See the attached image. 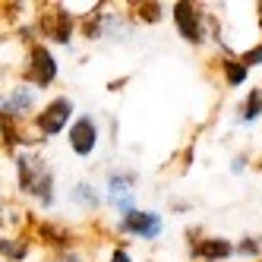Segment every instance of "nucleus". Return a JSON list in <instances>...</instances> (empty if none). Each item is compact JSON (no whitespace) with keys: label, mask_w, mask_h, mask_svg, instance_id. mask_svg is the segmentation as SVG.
<instances>
[{"label":"nucleus","mask_w":262,"mask_h":262,"mask_svg":"<svg viewBox=\"0 0 262 262\" xmlns=\"http://www.w3.org/2000/svg\"><path fill=\"white\" fill-rule=\"evenodd\" d=\"M38 89L29 85L26 79L23 82H13L4 95H0V117H10L16 123L23 120H32L35 114H38Z\"/></svg>","instance_id":"39448f33"},{"label":"nucleus","mask_w":262,"mask_h":262,"mask_svg":"<svg viewBox=\"0 0 262 262\" xmlns=\"http://www.w3.org/2000/svg\"><path fill=\"white\" fill-rule=\"evenodd\" d=\"M190 240V259L196 262H221V259H234V240L218 237V234H202L199 228L186 231Z\"/></svg>","instance_id":"423d86ee"},{"label":"nucleus","mask_w":262,"mask_h":262,"mask_svg":"<svg viewBox=\"0 0 262 262\" xmlns=\"http://www.w3.org/2000/svg\"><path fill=\"white\" fill-rule=\"evenodd\" d=\"M228 167H231V174H243V171L250 167V158L243 155V152H237V155L231 158V164H228Z\"/></svg>","instance_id":"f3484780"},{"label":"nucleus","mask_w":262,"mask_h":262,"mask_svg":"<svg viewBox=\"0 0 262 262\" xmlns=\"http://www.w3.org/2000/svg\"><path fill=\"white\" fill-rule=\"evenodd\" d=\"M136 183L139 174L133 167H111L107 177H104V190H107V202L120 218L133 215L139 205H136Z\"/></svg>","instance_id":"f257e3e1"},{"label":"nucleus","mask_w":262,"mask_h":262,"mask_svg":"<svg viewBox=\"0 0 262 262\" xmlns=\"http://www.w3.org/2000/svg\"><path fill=\"white\" fill-rule=\"evenodd\" d=\"M164 231V218L161 212H148V209H136L133 215L117 218V234L123 237H136V240H158Z\"/></svg>","instance_id":"0eeeda50"},{"label":"nucleus","mask_w":262,"mask_h":262,"mask_svg":"<svg viewBox=\"0 0 262 262\" xmlns=\"http://www.w3.org/2000/svg\"><path fill=\"white\" fill-rule=\"evenodd\" d=\"M240 63L247 67V70H253V67H262V41H256V45H250V48H243V54H240Z\"/></svg>","instance_id":"dca6fc26"},{"label":"nucleus","mask_w":262,"mask_h":262,"mask_svg":"<svg viewBox=\"0 0 262 262\" xmlns=\"http://www.w3.org/2000/svg\"><path fill=\"white\" fill-rule=\"evenodd\" d=\"M123 82H126V79H114V82H107V89H114V92H120V89H123Z\"/></svg>","instance_id":"aec40b11"},{"label":"nucleus","mask_w":262,"mask_h":262,"mask_svg":"<svg viewBox=\"0 0 262 262\" xmlns=\"http://www.w3.org/2000/svg\"><path fill=\"white\" fill-rule=\"evenodd\" d=\"M60 262H82V256L73 253V250H63V253H60Z\"/></svg>","instance_id":"6ab92c4d"},{"label":"nucleus","mask_w":262,"mask_h":262,"mask_svg":"<svg viewBox=\"0 0 262 262\" xmlns=\"http://www.w3.org/2000/svg\"><path fill=\"white\" fill-rule=\"evenodd\" d=\"M205 10L202 4H190V0H180V4H171V16H174V26H177V35L193 45V48H202L209 41V26H205Z\"/></svg>","instance_id":"7ed1b4c3"},{"label":"nucleus","mask_w":262,"mask_h":262,"mask_svg":"<svg viewBox=\"0 0 262 262\" xmlns=\"http://www.w3.org/2000/svg\"><path fill=\"white\" fill-rule=\"evenodd\" d=\"M218 67H221V79H224V85H228V89H240V85L250 82V70L240 63L237 54H221Z\"/></svg>","instance_id":"1a4fd4ad"},{"label":"nucleus","mask_w":262,"mask_h":262,"mask_svg":"<svg viewBox=\"0 0 262 262\" xmlns=\"http://www.w3.org/2000/svg\"><path fill=\"white\" fill-rule=\"evenodd\" d=\"M35 231H38V237H41V240L54 243V247H60V253L73 243V237H70L63 228H57V224H35Z\"/></svg>","instance_id":"4468645a"},{"label":"nucleus","mask_w":262,"mask_h":262,"mask_svg":"<svg viewBox=\"0 0 262 262\" xmlns=\"http://www.w3.org/2000/svg\"><path fill=\"white\" fill-rule=\"evenodd\" d=\"M259 167H262V161H259Z\"/></svg>","instance_id":"412c9836"},{"label":"nucleus","mask_w":262,"mask_h":262,"mask_svg":"<svg viewBox=\"0 0 262 262\" xmlns=\"http://www.w3.org/2000/svg\"><path fill=\"white\" fill-rule=\"evenodd\" d=\"M70 202H73V205H79V209L95 212V209H101V193L95 190V183L76 180V183L70 186Z\"/></svg>","instance_id":"9d476101"},{"label":"nucleus","mask_w":262,"mask_h":262,"mask_svg":"<svg viewBox=\"0 0 262 262\" xmlns=\"http://www.w3.org/2000/svg\"><path fill=\"white\" fill-rule=\"evenodd\" d=\"M133 19L136 23H145V26H158L164 19V7L161 4H136Z\"/></svg>","instance_id":"2eb2a0df"},{"label":"nucleus","mask_w":262,"mask_h":262,"mask_svg":"<svg viewBox=\"0 0 262 262\" xmlns=\"http://www.w3.org/2000/svg\"><path fill=\"white\" fill-rule=\"evenodd\" d=\"M76 120V104L70 95H57L51 98L45 107H38V114L32 117V126L38 129V139H54L63 129H70V123Z\"/></svg>","instance_id":"f03ea898"},{"label":"nucleus","mask_w":262,"mask_h":262,"mask_svg":"<svg viewBox=\"0 0 262 262\" xmlns=\"http://www.w3.org/2000/svg\"><path fill=\"white\" fill-rule=\"evenodd\" d=\"M107 262H133V259H129V253L123 247H114V250H111V256H107Z\"/></svg>","instance_id":"a211bd4d"},{"label":"nucleus","mask_w":262,"mask_h":262,"mask_svg":"<svg viewBox=\"0 0 262 262\" xmlns=\"http://www.w3.org/2000/svg\"><path fill=\"white\" fill-rule=\"evenodd\" d=\"M234 256H237V259H247V262H262L259 234H243V237L234 243Z\"/></svg>","instance_id":"ddd939ff"},{"label":"nucleus","mask_w":262,"mask_h":262,"mask_svg":"<svg viewBox=\"0 0 262 262\" xmlns=\"http://www.w3.org/2000/svg\"><path fill=\"white\" fill-rule=\"evenodd\" d=\"M67 139H70L73 155L89 158V155L98 148V123H95V117H92V114H79L76 120L70 123Z\"/></svg>","instance_id":"6e6552de"},{"label":"nucleus","mask_w":262,"mask_h":262,"mask_svg":"<svg viewBox=\"0 0 262 262\" xmlns=\"http://www.w3.org/2000/svg\"><path fill=\"white\" fill-rule=\"evenodd\" d=\"M262 117V85L250 89L247 98L237 104V123H253Z\"/></svg>","instance_id":"9b49d317"},{"label":"nucleus","mask_w":262,"mask_h":262,"mask_svg":"<svg viewBox=\"0 0 262 262\" xmlns=\"http://www.w3.org/2000/svg\"><path fill=\"white\" fill-rule=\"evenodd\" d=\"M57 76H60L57 57L51 54L48 45L35 41V45L29 48V54H26V82L41 92V89H51L54 82H57Z\"/></svg>","instance_id":"20e7f679"},{"label":"nucleus","mask_w":262,"mask_h":262,"mask_svg":"<svg viewBox=\"0 0 262 262\" xmlns=\"http://www.w3.org/2000/svg\"><path fill=\"white\" fill-rule=\"evenodd\" d=\"M29 250H32V243H29L26 237H13V234L0 237V259H10V262H23V259L29 256Z\"/></svg>","instance_id":"f8f14e48"}]
</instances>
